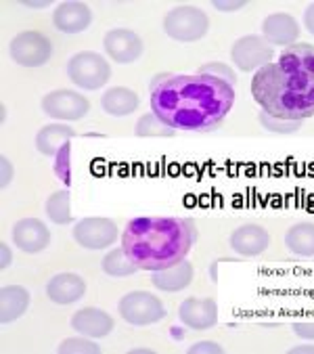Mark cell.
<instances>
[{"instance_id": "32", "label": "cell", "mask_w": 314, "mask_h": 354, "mask_svg": "<svg viewBox=\"0 0 314 354\" xmlns=\"http://www.w3.org/2000/svg\"><path fill=\"white\" fill-rule=\"evenodd\" d=\"M293 333L306 342H314V321H295L291 325Z\"/></svg>"}, {"instance_id": "28", "label": "cell", "mask_w": 314, "mask_h": 354, "mask_svg": "<svg viewBox=\"0 0 314 354\" xmlns=\"http://www.w3.org/2000/svg\"><path fill=\"white\" fill-rule=\"evenodd\" d=\"M258 120L262 124V128H266L268 132H275V134H293L302 128L304 122H295V120H281V118H275L266 111H260L258 113Z\"/></svg>"}, {"instance_id": "20", "label": "cell", "mask_w": 314, "mask_h": 354, "mask_svg": "<svg viewBox=\"0 0 314 354\" xmlns=\"http://www.w3.org/2000/svg\"><path fill=\"white\" fill-rule=\"evenodd\" d=\"M71 138H75V130L69 128L67 124H46L36 132L34 145L36 149L46 156V158H55L59 153V149L63 145H67Z\"/></svg>"}, {"instance_id": "14", "label": "cell", "mask_w": 314, "mask_h": 354, "mask_svg": "<svg viewBox=\"0 0 314 354\" xmlns=\"http://www.w3.org/2000/svg\"><path fill=\"white\" fill-rule=\"evenodd\" d=\"M93 24V11L77 0H65L53 11V26L63 34H82Z\"/></svg>"}, {"instance_id": "30", "label": "cell", "mask_w": 314, "mask_h": 354, "mask_svg": "<svg viewBox=\"0 0 314 354\" xmlns=\"http://www.w3.org/2000/svg\"><path fill=\"white\" fill-rule=\"evenodd\" d=\"M197 74H203V76H214V78H218V80H224V82H228L230 86L237 84V76H234L232 67H230V65H226V63H218V61L203 63V65L199 67V72H197Z\"/></svg>"}, {"instance_id": "9", "label": "cell", "mask_w": 314, "mask_h": 354, "mask_svg": "<svg viewBox=\"0 0 314 354\" xmlns=\"http://www.w3.org/2000/svg\"><path fill=\"white\" fill-rule=\"evenodd\" d=\"M73 241L84 250H107L118 239V225L105 216H86L71 229Z\"/></svg>"}, {"instance_id": "35", "label": "cell", "mask_w": 314, "mask_h": 354, "mask_svg": "<svg viewBox=\"0 0 314 354\" xmlns=\"http://www.w3.org/2000/svg\"><path fill=\"white\" fill-rule=\"evenodd\" d=\"M0 258H3V262H0V266H3V268H9V266H11V262H13V254H11V248H9V243H7V241L0 243Z\"/></svg>"}, {"instance_id": "31", "label": "cell", "mask_w": 314, "mask_h": 354, "mask_svg": "<svg viewBox=\"0 0 314 354\" xmlns=\"http://www.w3.org/2000/svg\"><path fill=\"white\" fill-rule=\"evenodd\" d=\"M224 348L216 342H210V339H203V342H197L189 348V354H222Z\"/></svg>"}, {"instance_id": "15", "label": "cell", "mask_w": 314, "mask_h": 354, "mask_svg": "<svg viewBox=\"0 0 314 354\" xmlns=\"http://www.w3.org/2000/svg\"><path fill=\"white\" fill-rule=\"evenodd\" d=\"M86 294V281L75 272H59L46 283V296L50 302L69 306L82 300Z\"/></svg>"}, {"instance_id": "19", "label": "cell", "mask_w": 314, "mask_h": 354, "mask_svg": "<svg viewBox=\"0 0 314 354\" xmlns=\"http://www.w3.org/2000/svg\"><path fill=\"white\" fill-rule=\"evenodd\" d=\"M193 264L185 260L168 266V268H162V270H153L151 272V283L155 290L160 292H166V294H176V292H183L191 286L193 281Z\"/></svg>"}, {"instance_id": "12", "label": "cell", "mask_w": 314, "mask_h": 354, "mask_svg": "<svg viewBox=\"0 0 314 354\" xmlns=\"http://www.w3.org/2000/svg\"><path fill=\"white\" fill-rule=\"evenodd\" d=\"M178 319L195 331L212 329L218 323V302L214 298H187L178 306Z\"/></svg>"}, {"instance_id": "8", "label": "cell", "mask_w": 314, "mask_h": 354, "mask_svg": "<svg viewBox=\"0 0 314 354\" xmlns=\"http://www.w3.org/2000/svg\"><path fill=\"white\" fill-rule=\"evenodd\" d=\"M275 46L266 42L264 36L250 34L239 38L230 46V61L241 72H258L264 65L273 63Z\"/></svg>"}, {"instance_id": "17", "label": "cell", "mask_w": 314, "mask_h": 354, "mask_svg": "<svg viewBox=\"0 0 314 354\" xmlns=\"http://www.w3.org/2000/svg\"><path fill=\"white\" fill-rule=\"evenodd\" d=\"M71 329L82 333V335H89L93 339H101V337H107L116 323H113V317L101 308H95V306H86V308H80L77 313H73L71 317Z\"/></svg>"}, {"instance_id": "6", "label": "cell", "mask_w": 314, "mask_h": 354, "mask_svg": "<svg viewBox=\"0 0 314 354\" xmlns=\"http://www.w3.org/2000/svg\"><path fill=\"white\" fill-rule=\"evenodd\" d=\"M118 313L120 317L134 327H147V325H155L162 319H166V306L164 302L149 294V292H128L126 296L120 298L118 302Z\"/></svg>"}, {"instance_id": "37", "label": "cell", "mask_w": 314, "mask_h": 354, "mask_svg": "<svg viewBox=\"0 0 314 354\" xmlns=\"http://www.w3.org/2000/svg\"><path fill=\"white\" fill-rule=\"evenodd\" d=\"M289 352L291 354H314V346H295Z\"/></svg>"}, {"instance_id": "38", "label": "cell", "mask_w": 314, "mask_h": 354, "mask_svg": "<svg viewBox=\"0 0 314 354\" xmlns=\"http://www.w3.org/2000/svg\"><path fill=\"white\" fill-rule=\"evenodd\" d=\"M21 5H24V7H28V9H46L50 3H48V0H44V3H26V0H24Z\"/></svg>"}, {"instance_id": "26", "label": "cell", "mask_w": 314, "mask_h": 354, "mask_svg": "<svg viewBox=\"0 0 314 354\" xmlns=\"http://www.w3.org/2000/svg\"><path fill=\"white\" fill-rule=\"evenodd\" d=\"M134 134L138 138H151V136H157V138H170L176 134L174 128H170L164 120L157 118L153 111L151 113H145L138 118V122L134 124Z\"/></svg>"}, {"instance_id": "21", "label": "cell", "mask_w": 314, "mask_h": 354, "mask_svg": "<svg viewBox=\"0 0 314 354\" xmlns=\"http://www.w3.org/2000/svg\"><path fill=\"white\" fill-rule=\"evenodd\" d=\"M32 296L24 286H5L0 292V321L5 325L17 321L30 308Z\"/></svg>"}, {"instance_id": "2", "label": "cell", "mask_w": 314, "mask_h": 354, "mask_svg": "<svg viewBox=\"0 0 314 354\" xmlns=\"http://www.w3.org/2000/svg\"><path fill=\"white\" fill-rule=\"evenodd\" d=\"M254 101L262 111L281 120H308L314 115V46L299 42L254 74Z\"/></svg>"}, {"instance_id": "4", "label": "cell", "mask_w": 314, "mask_h": 354, "mask_svg": "<svg viewBox=\"0 0 314 354\" xmlns=\"http://www.w3.org/2000/svg\"><path fill=\"white\" fill-rule=\"evenodd\" d=\"M67 78L73 82V86L82 91H99L111 78V65L103 55L95 50H82L67 61Z\"/></svg>"}, {"instance_id": "34", "label": "cell", "mask_w": 314, "mask_h": 354, "mask_svg": "<svg viewBox=\"0 0 314 354\" xmlns=\"http://www.w3.org/2000/svg\"><path fill=\"white\" fill-rule=\"evenodd\" d=\"M13 176H15L13 162L7 156H3V158H0V178H3V187H9L11 180H13Z\"/></svg>"}, {"instance_id": "5", "label": "cell", "mask_w": 314, "mask_h": 354, "mask_svg": "<svg viewBox=\"0 0 314 354\" xmlns=\"http://www.w3.org/2000/svg\"><path fill=\"white\" fill-rule=\"evenodd\" d=\"M207 30H210V17L199 7L181 5L168 11V15L164 17V32L172 40L183 44L201 40L207 34Z\"/></svg>"}, {"instance_id": "13", "label": "cell", "mask_w": 314, "mask_h": 354, "mask_svg": "<svg viewBox=\"0 0 314 354\" xmlns=\"http://www.w3.org/2000/svg\"><path fill=\"white\" fill-rule=\"evenodd\" d=\"M11 237H13V245L19 248L26 254H38V252H44L50 245V231L38 218H21V221H17L13 225Z\"/></svg>"}, {"instance_id": "27", "label": "cell", "mask_w": 314, "mask_h": 354, "mask_svg": "<svg viewBox=\"0 0 314 354\" xmlns=\"http://www.w3.org/2000/svg\"><path fill=\"white\" fill-rule=\"evenodd\" d=\"M59 354H99L101 346L89 337V335H75V337H65L59 346H57Z\"/></svg>"}, {"instance_id": "36", "label": "cell", "mask_w": 314, "mask_h": 354, "mask_svg": "<svg viewBox=\"0 0 314 354\" xmlns=\"http://www.w3.org/2000/svg\"><path fill=\"white\" fill-rule=\"evenodd\" d=\"M304 28L314 36V3L308 5V9L304 11Z\"/></svg>"}, {"instance_id": "18", "label": "cell", "mask_w": 314, "mask_h": 354, "mask_svg": "<svg viewBox=\"0 0 314 354\" xmlns=\"http://www.w3.org/2000/svg\"><path fill=\"white\" fill-rule=\"evenodd\" d=\"M262 36L273 46L289 48L299 38V26L297 19L289 13H270L262 21Z\"/></svg>"}, {"instance_id": "11", "label": "cell", "mask_w": 314, "mask_h": 354, "mask_svg": "<svg viewBox=\"0 0 314 354\" xmlns=\"http://www.w3.org/2000/svg\"><path fill=\"white\" fill-rule=\"evenodd\" d=\"M103 48L113 63L128 65V63H134L140 59L145 46L136 32H132L128 28H113L105 34Z\"/></svg>"}, {"instance_id": "25", "label": "cell", "mask_w": 314, "mask_h": 354, "mask_svg": "<svg viewBox=\"0 0 314 354\" xmlns=\"http://www.w3.org/2000/svg\"><path fill=\"white\" fill-rule=\"evenodd\" d=\"M44 212H46V218L53 225H69L71 223L69 191L61 189V191H55L53 195H48V199L44 203Z\"/></svg>"}, {"instance_id": "1", "label": "cell", "mask_w": 314, "mask_h": 354, "mask_svg": "<svg viewBox=\"0 0 314 354\" xmlns=\"http://www.w3.org/2000/svg\"><path fill=\"white\" fill-rule=\"evenodd\" d=\"M149 91L151 111L174 130H214L234 105V86L203 74H157Z\"/></svg>"}, {"instance_id": "29", "label": "cell", "mask_w": 314, "mask_h": 354, "mask_svg": "<svg viewBox=\"0 0 314 354\" xmlns=\"http://www.w3.org/2000/svg\"><path fill=\"white\" fill-rule=\"evenodd\" d=\"M53 160H55L53 162V172L63 183V187L67 189L71 185V145L69 143L63 145Z\"/></svg>"}, {"instance_id": "16", "label": "cell", "mask_w": 314, "mask_h": 354, "mask_svg": "<svg viewBox=\"0 0 314 354\" xmlns=\"http://www.w3.org/2000/svg\"><path fill=\"white\" fill-rule=\"evenodd\" d=\"M228 243H230V248L237 252L239 256L254 258V256H260L262 252L268 250L270 235H268V231L264 227L254 225V223H248V225H241L239 229H234L230 233Z\"/></svg>"}, {"instance_id": "23", "label": "cell", "mask_w": 314, "mask_h": 354, "mask_svg": "<svg viewBox=\"0 0 314 354\" xmlns=\"http://www.w3.org/2000/svg\"><path fill=\"white\" fill-rule=\"evenodd\" d=\"M285 245L295 256L314 258V223H297L287 229Z\"/></svg>"}, {"instance_id": "10", "label": "cell", "mask_w": 314, "mask_h": 354, "mask_svg": "<svg viewBox=\"0 0 314 354\" xmlns=\"http://www.w3.org/2000/svg\"><path fill=\"white\" fill-rule=\"evenodd\" d=\"M42 111L59 122H75V120H82L89 111H91V101L69 88H59L53 91L48 95L42 97L40 103Z\"/></svg>"}, {"instance_id": "3", "label": "cell", "mask_w": 314, "mask_h": 354, "mask_svg": "<svg viewBox=\"0 0 314 354\" xmlns=\"http://www.w3.org/2000/svg\"><path fill=\"white\" fill-rule=\"evenodd\" d=\"M199 233L191 218L138 216L122 233L124 252L140 270H162L187 258Z\"/></svg>"}, {"instance_id": "24", "label": "cell", "mask_w": 314, "mask_h": 354, "mask_svg": "<svg viewBox=\"0 0 314 354\" xmlns=\"http://www.w3.org/2000/svg\"><path fill=\"white\" fill-rule=\"evenodd\" d=\"M101 268L105 274L113 277V279H124V277H132L134 272H138L140 268L136 266V262L124 252V248H113L111 252L105 254V258L101 260Z\"/></svg>"}, {"instance_id": "22", "label": "cell", "mask_w": 314, "mask_h": 354, "mask_svg": "<svg viewBox=\"0 0 314 354\" xmlns=\"http://www.w3.org/2000/svg\"><path fill=\"white\" fill-rule=\"evenodd\" d=\"M138 95L126 86H113V88H107L101 97V107L107 115H113V118H124V115H130L138 109Z\"/></svg>"}, {"instance_id": "33", "label": "cell", "mask_w": 314, "mask_h": 354, "mask_svg": "<svg viewBox=\"0 0 314 354\" xmlns=\"http://www.w3.org/2000/svg\"><path fill=\"white\" fill-rule=\"evenodd\" d=\"M212 7L216 11H222V13H232V11H239L243 7H248V0H212Z\"/></svg>"}, {"instance_id": "7", "label": "cell", "mask_w": 314, "mask_h": 354, "mask_svg": "<svg viewBox=\"0 0 314 354\" xmlns=\"http://www.w3.org/2000/svg\"><path fill=\"white\" fill-rule=\"evenodd\" d=\"M11 59L21 67H42L53 57V42L48 36L36 30L19 32L9 44Z\"/></svg>"}]
</instances>
